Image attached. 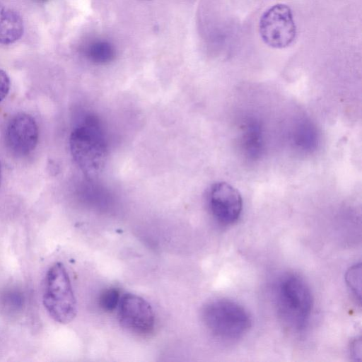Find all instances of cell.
I'll return each mask as SVG.
<instances>
[{
    "instance_id": "obj_1",
    "label": "cell",
    "mask_w": 362,
    "mask_h": 362,
    "mask_svg": "<svg viewBox=\"0 0 362 362\" xmlns=\"http://www.w3.org/2000/svg\"><path fill=\"white\" fill-rule=\"evenodd\" d=\"M70 151L83 174L94 178L100 173L107 158V144L99 120L87 116L71 132Z\"/></svg>"
},
{
    "instance_id": "obj_2",
    "label": "cell",
    "mask_w": 362,
    "mask_h": 362,
    "mask_svg": "<svg viewBox=\"0 0 362 362\" xmlns=\"http://www.w3.org/2000/svg\"><path fill=\"white\" fill-rule=\"evenodd\" d=\"M275 300L279 317L285 325L301 331L309 322L313 297L305 279L297 274L284 275L275 288Z\"/></svg>"
},
{
    "instance_id": "obj_3",
    "label": "cell",
    "mask_w": 362,
    "mask_h": 362,
    "mask_svg": "<svg viewBox=\"0 0 362 362\" xmlns=\"http://www.w3.org/2000/svg\"><path fill=\"white\" fill-rule=\"evenodd\" d=\"M202 317L208 330L216 337L228 341L243 337L251 327V317L244 307L226 298L207 303Z\"/></svg>"
},
{
    "instance_id": "obj_4",
    "label": "cell",
    "mask_w": 362,
    "mask_h": 362,
    "mask_svg": "<svg viewBox=\"0 0 362 362\" xmlns=\"http://www.w3.org/2000/svg\"><path fill=\"white\" fill-rule=\"evenodd\" d=\"M42 301L50 317L61 324L71 322L76 315V300L64 265L55 262L45 278Z\"/></svg>"
},
{
    "instance_id": "obj_5",
    "label": "cell",
    "mask_w": 362,
    "mask_h": 362,
    "mask_svg": "<svg viewBox=\"0 0 362 362\" xmlns=\"http://www.w3.org/2000/svg\"><path fill=\"white\" fill-rule=\"evenodd\" d=\"M262 40L268 46L281 49L293 43L296 36V26L290 7L277 4L264 12L259 23Z\"/></svg>"
},
{
    "instance_id": "obj_6",
    "label": "cell",
    "mask_w": 362,
    "mask_h": 362,
    "mask_svg": "<svg viewBox=\"0 0 362 362\" xmlns=\"http://www.w3.org/2000/svg\"><path fill=\"white\" fill-rule=\"evenodd\" d=\"M118 308L119 322L129 331L139 335H146L153 330V310L142 297L134 293H126L121 296Z\"/></svg>"
},
{
    "instance_id": "obj_7",
    "label": "cell",
    "mask_w": 362,
    "mask_h": 362,
    "mask_svg": "<svg viewBox=\"0 0 362 362\" xmlns=\"http://www.w3.org/2000/svg\"><path fill=\"white\" fill-rule=\"evenodd\" d=\"M209 203L214 218L222 225L236 222L242 212L243 199L239 191L226 182L212 185Z\"/></svg>"
},
{
    "instance_id": "obj_8",
    "label": "cell",
    "mask_w": 362,
    "mask_h": 362,
    "mask_svg": "<svg viewBox=\"0 0 362 362\" xmlns=\"http://www.w3.org/2000/svg\"><path fill=\"white\" fill-rule=\"evenodd\" d=\"M39 130L35 119L28 114L16 115L7 126L5 141L8 149L17 156H27L36 147Z\"/></svg>"
},
{
    "instance_id": "obj_9",
    "label": "cell",
    "mask_w": 362,
    "mask_h": 362,
    "mask_svg": "<svg viewBox=\"0 0 362 362\" xmlns=\"http://www.w3.org/2000/svg\"><path fill=\"white\" fill-rule=\"evenodd\" d=\"M240 147L243 155L255 160L262 154L264 147L262 129L255 120H249L240 127Z\"/></svg>"
},
{
    "instance_id": "obj_10",
    "label": "cell",
    "mask_w": 362,
    "mask_h": 362,
    "mask_svg": "<svg viewBox=\"0 0 362 362\" xmlns=\"http://www.w3.org/2000/svg\"><path fill=\"white\" fill-rule=\"evenodd\" d=\"M23 33V21L15 10L0 4V43L9 45Z\"/></svg>"
},
{
    "instance_id": "obj_11",
    "label": "cell",
    "mask_w": 362,
    "mask_h": 362,
    "mask_svg": "<svg viewBox=\"0 0 362 362\" xmlns=\"http://www.w3.org/2000/svg\"><path fill=\"white\" fill-rule=\"evenodd\" d=\"M86 57L93 63L104 64L115 57V49L109 42L96 40L90 42L84 49Z\"/></svg>"
},
{
    "instance_id": "obj_12",
    "label": "cell",
    "mask_w": 362,
    "mask_h": 362,
    "mask_svg": "<svg viewBox=\"0 0 362 362\" xmlns=\"http://www.w3.org/2000/svg\"><path fill=\"white\" fill-rule=\"evenodd\" d=\"M294 142L303 150L315 148L317 143V134L314 127L306 122L300 124L294 134Z\"/></svg>"
},
{
    "instance_id": "obj_13",
    "label": "cell",
    "mask_w": 362,
    "mask_h": 362,
    "mask_svg": "<svg viewBox=\"0 0 362 362\" xmlns=\"http://www.w3.org/2000/svg\"><path fill=\"white\" fill-rule=\"evenodd\" d=\"M120 293L116 288H109L104 290L99 296L98 303L105 311H113L120 301Z\"/></svg>"
},
{
    "instance_id": "obj_14",
    "label": "cell",
    "mask_w": 362,
    "mask_h": 362,
    "mask_svg": "<svg viewBox=\"0 0 362 362\" xmlns=\"http://www.w3.org/2000/svg\"><path fill=\"white\" fill-rule=\"evenodd\" d=\"M361 263L351 267L345 275L346 282L356 299L361 301Z\"/></svg>"
},
{
    "instance_id": "obj_15",
    "label": "cell",
    "mask_w": 362,
    "mask_h": 362,
    "mask_svg": "<svg viewBox=\"0 0 362 362\" xmlns=\"http://www.w3.org/2000/svg\"><path fill=\"white\" fill-rule=\"evenodd\" d=\"M10 78L4 70L0 69V102L7 95L10 89Z\"/></svg>"
},
{
    "instance_id": "obj_16",
    "label": "cell",
    "mask_w": 362,
    "mask_h": 362,
    "mask_svg": "<svg viewBox=\"0 0 362 362\" xmlns=\"http://www.w3.org/2000/svg\"><path fill=\"white\" fill-rule=\"evenodd\" d=\"M361 339H356L351 345V354L356 359V357L361 356Z\"/></svg>"
},
{
    "instance_id": "obj_17",
    "label": "cell",
    "mask_w": 362,
    "mask_h": 362,
    "mask_svg": "<svg viewBox=\"0 0 362 362\" xmlns=\"http://www.w3.org/2000/svg\"><path fill=\"white\" fill-rule=\"evenodd\" d=\"M1 165H0V185H1Z\"/></svg>"
},
{
    "instance_id": "obj_18",
    "label": "cell",
    "mask_w": 362,
    "mask_h": 362,
    "mask_svg": "<svg viewBox=\"0 0 362 362\" xmlns=\"http://www.w3.org/2000/svg\"><path fill=\"white\" fill-rule=\"evenodd\" d=\"M41 1H48V0H41Z\"/></svg>"
}]
</instances>
